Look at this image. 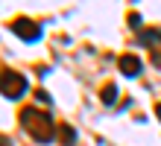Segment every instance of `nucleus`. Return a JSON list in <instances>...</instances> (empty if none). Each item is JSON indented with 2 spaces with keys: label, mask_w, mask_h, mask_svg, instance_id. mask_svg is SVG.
Here are the masks:
<instances>
[{
  "label": "nucleus",
  "mask_w": 161,
  "mask_h": 146,
  "mask_svg": "<svg viewBox=\"0 0 161 146\" xmlns=\"http://www.w3.org/2000/svg\"><path fill=\"white\" fill-rule=\"evenodd\" d=\"M35 100H41V102H50V94H47V91H35Z\"/></svg>",
  "instance_id": "7"
},
{
  "label": "nucleus",
  "mask_w": 161,
  "mask_h": 146,
  "mask_svg": "<svg viewBox=\"0 0 161 146\" xmlns=\"http://www.w3.org/2000/svg\"><path fill=\"white\" fill-rule=\"evenodd\" d=\"M155 117L161 120V102H155Z\"/></svg>",
  "instance_id": "9"
},
{
  "label": "nucleus",
  "mask_w": 161,
  "mask_h": 146,
  "mask_svg": "<svg viewBox=\"0 0 161 146\" xmlns=\"http://www.w3.org/2000/svg\"><path fill=\"white\" fill-rule=\"evenodd\" d=\"M100 100L106 102V105H114V102H117V88L111 85V82H108V85H103V91H100Z\"/></svg>",
  "instance_id": "5"
},
{
  "label": "nucleus",
  "mask_w": 161,
  "mask_h": 146,
  "mask_svg": "<svg viewBox=\"0 0 161 146\" xmlns=\"http://www.w3.org/2000/svg\"><path fill=\"white\" fill-rule=\"evenodd\" d=\"M18 120H21V126L26 129V134H30V138H35L38 143H50V140L56 138V123H53V117L44 114V111H38L35 105L21 108Z\"/></svg>",
  "instance_id": "1"
},
{
  "label": "nucleus",
  "mask_w": 161,
  "mask_h": 146,
  "mask_svg": "<svg viewBox=\"0 0 161 146\" xmlns=\"http://www.w3.org/2000/svg\"><path fill=\"white\" fill-rule=\"evenodd\" d=\"M9 26H12V32L18 38H24V41H38L41 38V26L35 21H30V18H15Z\"/></svg>",
  "instance_id": "3"
},
{
  "label": "nucleus",
  "mask_w": 161,
  "mask_h": 146,
  "mask_svg": "<svg viewBox=\"0 0 161 146\" xmlns=\"http://www.w3.org/2000/svg\"><path fill=\"white\" fill-rule=\"evenodd\" d=\"M117 67H120V73H123V76H129V79H132V76H138V73H141V58H138V56H132V53H126V56H120V58H117Z\"/></svg>",
  "instance_id": "4"
},
{
  "label": "nucleus",
  "mask_w": 161,
  "mask_h": 146,
  "mask_svg": "<svg viewBox=\"0 0 161 146\" xmlns=\"http://www.w3.org/2000/svg\"><path fill=\"white\" fill-rule=\"evenodd\" d=\"M0 143H3V146H9V138H3V140H0Z\"/></svg>",
  "instance_id": "10"
},
{
  "label": "nucleus",
  "mask_w": 161,
  "mask_h": 146,
  "mask_svg": "<svg viewBox=\"0 0 161 146\" xmlns=\"http://www.w3.org/2000/svg\"><path fill=\"white\" fill-rule=\"evenodd\" d=\"M129 24L138 29V24H141V15H138V12H132V15H129Z\"/></svg>",
  "instance_id": "8"
},
{
  "label": "nucleus",
  "mask_w": 161,
  "mask_h": 146,
  "mask_svg": "<svg viewBox=\"0 0 161 146\" xmlns=\"http://www.w3.org/2000/svg\"><path fill=\"white\" fill-rule=\"evenodd\" d=\"M59 140H62V146H73L76 143V132L70 126H59Z\"/></svg>",
  "instance_id": "6"
},
{
  "label": "nucleus",
  "mask_w": 161,
  "mask_h": 146,
  "mask_svg": "<svg viewBox=\"0 0 161 146\" xmlns=\"http://www.w3.org/2000/svg\"><path fill=\"white\" fill-rule=\"evenodd\" d=\"M0 91H3L6 100H18L26 91V79L18 70H12V67H3V73H0Z\"/></svg>",
  "instance_id": "2"
}]
</instances>
